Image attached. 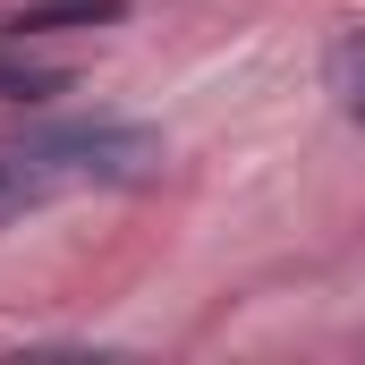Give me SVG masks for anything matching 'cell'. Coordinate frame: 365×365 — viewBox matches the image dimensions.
<instances>
[{"label":"cell","instance_id":"obj_1","mask_svg":"<svg viewBox=\"0 0 365 365\" xmlns=\"http://www.w3.org/2000/svg\"><path fill=\"white\" fill-rule=\"evenodd\" d=\"M162 162V136L145 119H34L0 136V221L43 212L77 187H136Z\"/></svg>","mask_w":365,"mask_h":365},{"label":"cell","instance_id":"obj_2","mask_svg":"<svg viewBox=\"0 0 365 365\" xmlns=\"http://www.w3.org/2000/svg\"><path fill=\"white\" fill-rule=\"evenodd\" d=\"M128 17V0H26L0 17V43H26V34H68V26H110Z\"/></svg>","mask_w":365,"mask_h":365},{"label":"cell","instance_id":"obj_3","mask_svg":"<svg viewBox=\"0 0 365 365\" xmlns=\"http://www.w3.org/2000/svg\"><path fill=\"white\" fill-rule=\"evenodd\" d=\"M331 93H340L349 119H365V34H349V43L331 51Z\"/></svg>","mask_w":365,"mask_h":365},{"label":"cell","instance_id":"obj_4","mask_svg":"<svg viewBox=\"0 0 365 365\" xmlns=\"http://www.w3.org/2000/svg\"><path fill=\"white\" fill-rule=\"evenodd\" d=\"M68 77L60 68H34V60H9L0 51V102H43V93H60Z\"/></svg>","mask_w":365,"mask_h":365}]
</instances>
